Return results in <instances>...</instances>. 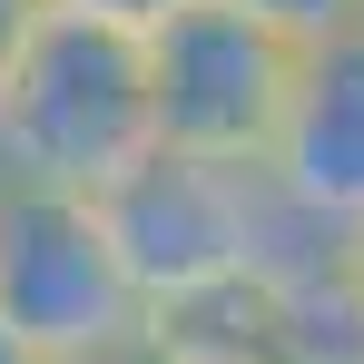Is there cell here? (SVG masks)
Here are the masks:
<instances>
[{
	"label": "cell",
	"instance_id": "8",
	"mask_svg": "<svg viewBox=\"0 0 364 364\" xmlns=\"http://www.w3.org/2000/svg\"><path fill=\"white\" fill-rule=\"evenodd\" d=\"M0 364H40V355H30V345H20V335H10V325H0Z\"/></svg>",
	"mask_w": 364,
	"mask_h": 364
},
{
	"label": "cell",
	"instance_id": "4",
	"mask_svg": "<svg viewBox=\"0 0 364 364\" xmlns=\"http://www.w3.org/2000/svg\"><path fill=\"white\" fill-rule=\"evenodd\" d=\"M266 187H276V207H286L296 227H315L335 256L364 246V30L305 60L286 138H276V158H266Z\"/></svg>",
	"mask_w": 364,
	"mask_h": 364
},
{
	"label": "cell",
	"instance_id": "5",
	"mask_svg": "<svg viewBox=\"0 0 364 364\" xmlns=\"http://www.w3.org/2000/svg\"><path fill=\"white\" fill-rule=\"evenodd\" d=\"M217 10H237V20H256L266 40H286V50H305V60L364 30V0H217Z\"/></svg>",
	"mask_w": 364,
	"mask_h": 364
},
{
	"label": "cell",
	"instance_id": "1",
	"mask_svg": "<svg viewBox=\"0 0 364 364\" xmlns=\"http://www.w3.org/2000/svg\"><path fill=\"white\" fill-rule=\"evenodd\" d=\"M158 168V99H148V40H109L50 20L0 99V187L30 197H89L109 207L128 178Z\"/></svg>",
	"mask_w": 364,
	"mask_h": 364
},
{
	"label": "cell",
	"instance_id": "7",
	"mask_svg": "<svg viewBox=\"0 0 364 364\" xmlns=\"http://www.w3.org/2000/svg\"><path fill=\"white\" fill-rule=\"evenodd\" d=\"M40 30H50V0H0V99H10V79H20Z\"/></svg>",
	"mask_w": 364,
	"mask_h": 364
},
{
	"label": "cell",
	"instance_id": "9",
	"mask_svg": "<svg viewBox=\"0 0 364 364\" xmlns=\"http://www.w3.org/2000/svg\"><path fill=\"white\" fill-rule=\"evenodd\" d=\"M355 296H364V246H355Z\"/></svg>",
	"mask_w": 364,
	"mask_h": 364
},
{
	"label": "cell",
	"instance_id": "6",
	"mask_svg": "<svg viewBox=\"0 0 364 364\" xmlns=\"http://www.w3.org/2000/svg\"><path fill=\"white\" fill-rule=\"evenodd\" d=\"M207 10V0H50V20H79V30H109V40H158L168 20Z\"/></svg>",
	"mask_w": 364,
	"mask_h": 364
},
{
	"label": "cell",
	"instance_id": "2",
	"mask_svg": "<svg viewBox=\"0 0 364 364\" xmlns=\"http://www.w3.org/2000/svg\"><path fill=\"white\" fill-rule=\"evenodd\" d=\"M0 325L40 364H109L158 345L128 286V256L109 237V207L0 187Z\"/></svg>",
	"mask_w": 364,
	"mask_h": 364
},
{
	"label": "cell",
	"instance_id": "3",
	"mask_svg": "<svg viewBox=\"0 0 364 364\" xmlns=\"http://www.w3.org/2000/svg\"><path fill=\"white\" fill-rule=\"evenodd\" d=\"M305 50L266 40L237 10H187L148 40V99H158V158H187V168H246L266 178L276 138H286V109H296Z\"/></svg>",
	"mask_w": 364,
	"mask_h": 364
}]
</instances>
